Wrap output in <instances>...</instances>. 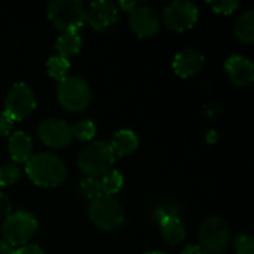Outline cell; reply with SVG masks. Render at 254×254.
I'll return each instance as SVG.
<instances>
[{"instance_id":"11","label":"cell","mask_w":254,"mask_h":254,"mask_svg":"<svg viewBox=\"0 0 254 254\" xmlns=\"http://www.w3.org/2000/svg\"><path fill=\"white\" fill-rule=\"evenodd\" d=\"M128 22L138 37H152L159 31V18L156 12L144 4H137L129 12Z\"/></svg>"},{"instance_id":"35","label":"cell","mask_w":254,"mask_h":254,"mask_svg":"<svg viewBox=\"0 0 254 254\" xmlns=\"http://www.w3.org/2000/svg\"><path fill=\"white\" fill-rule=\"evenodd\" d=\"M146 254H164V253H159V252H150V253H146Z\"/></svg>"},{"instance_id":"33","label":"cell","mask_w":254,"mask_h":254,"mask_svg":"<svg viewBox=\"0 0 254 254\" xmlns=\"http://www.w3.org/2000/svg\"><path fill=\"white\" fill-rule=\"evenodd\" d=\"M119 4H121L124 9H127L128 12H131V10L137 6V3H135V1H121Z\"/></svg>"},{"instance_id":"8","label":"cell","mask_w":254,"mask_h":254,"mask_svg":"<svg viewBox=\"0 0 254 254\" xmlns=\"http://www.w3.org/2000/svg\"><path fill=\"white\" fill-rule=\"evenodd\" d=\"M162 19L170 30L186 31L192 28L198 21V7L190 1L176 0L164 7Z\"/></svg>"},{"instance_id":"14","label":"cell","mask_w":254,"mask_h":254,"mask_svg":"<svg viewBox=\"0 0 254 254\" xmlns=\"http://www.w3.org/2000/svg\"><path fill=\"white\" fill-rule=\"evenodd\" d=\"M204 55L196 49H183L180 51L173 61V68L180 77H190L196 74L204 65Z\"/></svg>"},{"instance_id":"10","label":"cell","mask_w":254,"mask_h":254,"mask_svg":"<svg viewBox=\"0 0 254 254\" xmlns=\"http://www.w3.org/2000/svg\"><path fill=\"white\" fill-rule=\"evenodd\" d=\"M39 137L46 146H49L52 149H61L71 143L73 128L68 122L63 121V119L49 118L40 124Z\"/></svg>"},{"instance_id":"27","label":"cell","mask_w":254,"mask_h":254,"mask_svg":"<svg viewBox=\"0 0 254 254\" xmlns=\"http://www.w3.org/2000/svg\"><path fill=\"white\" fill-rule=\"evenodd\" d=\"M234 249L237 254H254L253 237L249 234H240L234 241Z\"/></svg>"},{"instance_id":"2","label":"cell","mask_w":254,"mask_h":254,"mask_svg":"<svg viewBox=\"0 0 254 254\" xmlns=\"http://www.w3.org/2000/svg\"><path fill=\"white\" fill-rule=\"evenodd\" d=\"M115 158L116 155L107 141H94L80 152L77 164L86 177L100 179L112 170Z\"/></svg>"},{"instance_id":"25","label":"cell","mask_w":254,"mask_h":254,"mask_svg":"<svg viewBox=\"0 0 254 254\" xmlns=\"http://www.w3.org/2000/svg\"><path fill=\"white\" fill-rule=\"evenodd\" d=\"M152 217L156 223L162 222L167 217H179V208L171 202H164L153 210Z\"/></svg>"},{"instance_id":"34","label":"cell","mask_w":254,"mask_h":254,"mask_svg":"<svg viewBox=\"0 0 254 254\" xmlns=\"http://www.w3.org/2000/svg\"><path fill=\"white\" fill-rule=\"evenodd\" d=\"M216 138H217L216 132H214V131H210V134L207 135V141H210V143H214V141H216Z\"/></svg>"},{"instance_id":"7","label":"cell","mask_w":254,"mask_h":254,"mask_svg":"<svg viewBox=\"0 0 254 254\" xmlns=\"http://www.w3.org/2000/svg\"><path fill=\"white\" fill-rule=\"evenodd\" d=\"M57 97L64 109L70 112H82L91 101V89L83 79L67 76L58 83Z\"/></svg>"},{"instance_id":"30","label":"cell","mask_w":254,"mask_h":254,"mask_svg":"<svg viewBox=\"0 0 254 254\" xmlns=\"http://www.w3.org/2000/svg\"><path fill=\"white\" fill-rule=\"evenodd\" d=\"M13 254H45L43 250L36 246V244H25L22 247H19L18 250H13Z\"/></svg>"},{"instance_id":"16","label":"cell","mask_w":254,"mask_h":254,"mask_svg":"<svg viewBox=\"0 0 254 254\" xmlns=\"http://www.w3.org/2000/svg\"><path fill=\"white\" fill-rule=\"evenodd\" d=\"M109 144H110L112 150L115 152V155L125 156V155H131L137 149L138 137L131 129H119L113 135V138Z\"/></svg>"},{"instance_id":"15","label":"cell","mask_w":254,"mask_h":254,"mask_svg":"<svg viewBox=\"0 0 254 254\" xmlns=\"http://www.w3.org/2000/svg\"><path fill=\"white\" fill-rule=\"evenodd\" d=\"M7 149H9L10 158L16 164L27 162L33 156V141L22 131H16L10 135L9 143H7Z\"/></svg>"},{"instance_id":"23","label":"cell","mask_w":254,"mask_h":254,"mask_svg":"<svg viewBox=\"0 0 254 254\" xmlns=\"http://www.w3.org/2000/svg\"><path fill=\"white\" fill-rule=\"evenodd\" d=\"M73 128V137H76L80 141H89L95 137L97 128L92 121H80Z\"/></svg>"},{"instance_id":"6","label":"cell","mask_w":254,"mask_h":254,"mask_svg":"<svg viewBox=\"0 0 254 254\" xmlns=\"http://www.w3.org/2000/svg\"><path fill=\"white\" fill-rule=\"evenodd\" d=\"M91 222L103 231H115L124 223L125 214L122 205L113 198L101 195L89 204Z\"/></svg>"},{"instance_id":"32","label":"cell","mask_w":254,"mask_h":254,"mask_svg":"<svg viewBox=\"0 0 254 254\" xmlns=\"http://www.w3.org/2000/svg\"><path fill=\"white\" fill-rule=\"evenodd\" d=\"M0 254H13V250L4 241H0Z\"/></svg>"},{"instance_id":"24","label":"cell","mask_w":254,"mask_h":254,"mask_svg":"<svg viewBox=\"0 0 254 254\" xmlns=\"http://www.w3.org/2000/svg\"><path fill=\"white\" fill-rule=\"evenodd\" d=\"M21 179V170L15 164L0 167V186H12Z\"/></svg>"},{"instance_id":"28","label":"cell","mask_w":254,"mask_h":254,"mask_svg":"<svg viewBox=\"0 0 254 254\" xmlns=\"http://www.w3.org/2000/svg\"><path fill=\"white\" fill-rule=\"evenodd\" d=\"M13 122L15 121L6 112L0 113V137H4V135H7L10 132Z\"/></svg>"},{"instance_id":"12","label":"cell","mask_w":254,"mask_h":254,"mask_svg":"<svg viewBox=\"0 0 254 254\" xmlns=\"http://www.w3.org/2000/svg\"><path fill=\"white\" fill-rule=\"evenodd\" d=\"M118 6L112 1H94L86 10V21L95 31H104L118 21Z\"/></svg>"},{"instance_id":"5","label":"cell","mask_w":254,"mask_h":254,"mask_svg":"<svg viewBox=\"0 0 254 254\" xmlns=\"http://www.w3.org/2000/svg\"><path fill=\"white\" fill-rule=\"evenodd\" d=\"M231 238V231L228 223L217 216L207 217L198 232V247L202 254L222 253Z\"/></svg>"},{"instance_id":"4","label":"cell","mask_w":254,"mask_h":254,"mask_svg":"<svg viewBox=\"0 0 254 254\" xmlns=\"http://www.w3.org/2000/svg\"><path fill=\"white\" fill-rule=\"evenodd\" d=\"M37 219L28 211L10 213L1 225L3 241L10 247L25 246L37 232Z\"/></svg>"},{"instance_id":"31","label":"cell","mask_w":254,"mask_h":254,"mask_svg":"<svg viewBox=\"0 0 254 254\" xmlns=\"http://www.w3.org/2000/svg\"><path fill=\"white\" fill-rule=\"evenodd\" d=\"M182 254H202V253H201V250H199V247H198V246H188V247H185V250L182 252Z\"/></svg>"},{"instance_id":"20","label":"cell","mask_w":254,"mask_h":254,"mask_svg":"<svg viewBox=\"0 0 254 254\" xmlns=\"http://www.w3.org/2000/svg\"><path fill=\"white\" fill-rule=\"evenodd\" d=\"M100 186H101L103 195L113 196L124 186V177H122V174L119 171L110 170L109 173H106L104 176L100 177Z\"/></svg>"},{"instance_id":"18","label":"cell","mask_w":254,"mask_h":254,"mask_svg":"<svg viewBox=\"0 0 254 254\" xmlns=\"http://www.w3.org/2000/svg\"><path fill=\"white\" fill-rule=\"evenodd\" d=\"M82 48V37L79 36L77 31H67L63 33L55 43V49L58 52V57L63 58H70L76 55Z\"/></svg>"},{"instance_id":"3","label":"cell","mask_w":254,"mask_h":254,"mask_svg":"<svg viewBox=\"0 0 254 254\" xmlns=\"http://www.w3.org/2000/svg\"><path fill=\"white\" fill-rule=\"evenodd\" d=\"M48 16L57 30L77 31L86 21V9L79 0H54L48 4Z\"/></svg>"},{"instance_id":"1","label":"cell","mask_w":254,"mask_h":254,"mask_svg":"<svg viewBox=\"0 0 254 254\" xmlns=\"http://www.w3.org/2000/svg\"><path fill=\"white\" fill-rule=\"evenodd\" d=\"M28 179L42 188H58L67 176L64 162L52 153H36L25 162Z\"/></svg>"},{"instance_id":"21","label":"cell","mask_w":254,"mask_h":254,"mask_svg":"<svg viewBox=\"0 0 254 254\" xmlns=\"http://www.w3.org/2000/svg\"><path fill=\"white\" fill-rule=\"evenodd\" d=\"M46 70H48V74L61 82L63 79H65L68 76V71H70V61L63 58V57H51L46 63Z\"/></svg>"},{"instance_id":"17","label":"cell","mask_w":254,"mask_h":254,"mask_svg":"<svg viewBox=\"0 0 254 254\" xmlns=\"http://www.w3.org/2000/svg\"><path fill=\"white\" fill-rule=\"evenodd\" d=\"M161 234L170 246H179L186 238V229L179 217H167L159 222Z\"/></svg>"},{"instance_id":"29","label":"cell","mask_w":254,"mask_h":254,"mask_svg":"<svg viewBox=\"0 0 254 254\" xmlns=\"http://www.w3.org/2000/svg\"><path fill=\"white\" fill-rule=\"evenodd\" d=\"M12 213V204L7 195L0 192V217H7Z\"/></svg>"},{"instance_id":"26","label":"cell","mask_w":254,"mask_h":254,"mask_svg":"<svg viewBox=\"0 0 254 254\" xmlns=\"http://www.w3.org/2000/svg\"><path fill=\"white\" fill-rule=\"evenodd\" d=\"M208 6L220 15H229L232 12H235L240 6L238 0H210Z\"/></svg>"},{"instance_id":"9","label":"cell","mask_w":254,"mask_h":254,"mask_svg":"<svg viewBox=\"0 0 254 254\" xmlns=\"http://www.w3.org/2000/svg\"><path fill=\"white\" fill-rule=\"evenodd\" d=\"M4 112L13 119V121H22L36 107V95L34 91L24 82L15 83L10 91L7 92L6 103H4Z\"/></svg>"},{"instance_id":"13","label":"cell","mask_w":254,"mask_h":254,"mask_svg":"<svg viewBox=\"0 0 254 254\" xmlns=\"http://www.w3.org/2000/svg\"><path fill=\"white\" fill-rule=\"evenodd\" d=\"M228 77L237 86H247L254 80L253 63L243 55H232L225 63Z\"/></svg>"},{"instance_id":"19","label":"cell","mask_w":254,"mask_h":254,"mask_svg":"<svg viewBox=\"0 0 254 254\" xmlns=\"http://www.w3.org/2000/svg\"><path fill=\"white\" fill-rule=\"evenodd\" d=\"M235 36L244 43L254 42V12H244L235 22Z\"/></svg>"},{"instance_id":"22","label":"cell","mask_w":254,"mask_h":254,"mask_svg":"<svg viewBox=\"0 0 254 254\" xmlns=\"http://www.w3.org/2000/svg\"><path fill=\"white\" fill-rule=\"evenodd\" d=\"M79 193L82 195V198L88 199V201H94L97 198H100L103 195L101 192V186H100V179H94V177H82L79 182Z\"/></svg>"}]
</instances>
